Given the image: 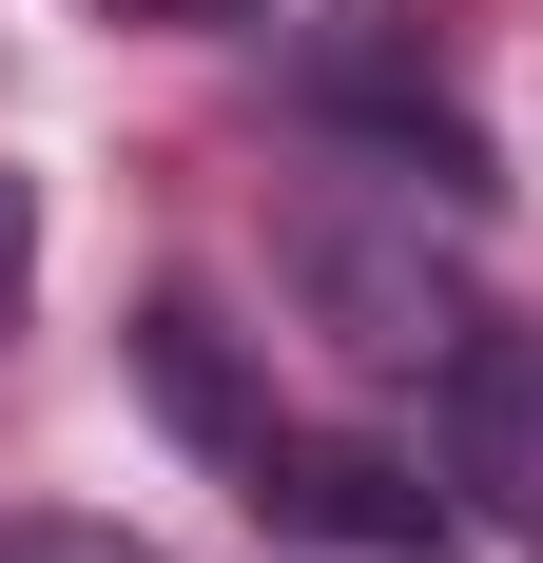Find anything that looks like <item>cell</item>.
I'll use <instances>...</instances> for the list:
<instances>
[{
	"label": "cell",
	"mask_w": 543,
	"mask_h": 563,
	"mask_svg": "<svg viewBox=\"0 0 543 563\" xmlns=\"http://www.w3.org/2000/svg\"><path fill=\"white\" fill-rule=\"evenodd\" d=\"M291 291L330 311V350L350 369H388V389H446L466 350H486V311H466V273H428V253H388V233H291Z\"/></svg>",
	"instance_id": "cell-1"
},
{
	"label": "cell",
	"mask_w": 543,
	"mask_h": 563,
	"mask_svg": "<svg viewBox=\"0 0 543 563\" xmlns=\"http://www.w3.org/2000/svg\"><path fill=\"white\" fill-rule=\"evenodd\" d=\"M253 506L291 525V544H350V563H446V525H466L428 466H388V448H291V428L253 448Z\"/></svg>",
	"instance_id": "cell-2"
},
{
	"label": "cell",
	"mask_w": 543,
	"mask_h": 563,
	"mask_svg": "<svg viewBox=\"0 0 543 563\" xmlns=\"http://www.w3.org/2000/svg\"><path fill=\"white\" fill-rule=\"evenodd\" d=\"M446 466H466V486L505 506V544L543 563V350L524 331H486L466 369H446Z\"/></svg>",
	"instance_id": "cell-3"
},
{
	"label": "cell",
	"mask_w": 543,
	"mask_h": 563,
	"mask_svg": "<svg viewBox=\"0 0 543 563\" xmlns=\"http://www.w3.org/2000/svg\"><path fill=\"white\" fill-rule=\"evenodd\" d=\"M136 389H156V428H175V448H214V466H253V448H272V389L233 369L214 291H156V311H136Z\"/></svg>",
	"instance_id": "cell-4"
},
{
	"label": "cell",
	"mask_w": 543,
	"mask_h": 563,
	"mask_svg": "<svg viewBox=\"0 0 543 563\" xmlns=\"http://www.w3.org/2000/svg\"><path fill=\"white\" fill-rule=\"evenodd\" d=\"M0 563H156V544H117V525H0Z\"/></svg>",
	"instance_id": "cell-5"
},
{
	"label": "cell",
	"mask_w": 543,
	"mask_h": 563,
	"mask_svg": "<svg viewBox=\"0 0 543 563\" xmlns=\"http://www.w3.org/2000/svg\"><path fill=\"white\" fill-rule=\"evenodd\" d=\"M20 291H40V195L0 175V311H20Z\"/></svg>",
	"instance_id": "cell-6"
},
{
	"label": "cell",
	"mask_w": 543,
	"mask_h": 563,
	"mask_svg": "<svg viewBox=\"0 0 543 563\" xmlns=\"http://www.w3.org/2000/svg\"><path fill=\"white\" fill-rule=\"evenodd\" d=\"M98 20H253V0H98Z\"/></svg>",
	"instance_id": "cell-7"
}]
</instances>
